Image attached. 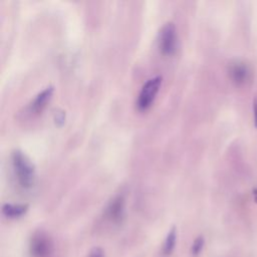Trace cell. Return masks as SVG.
Wrapping results in <instances>:
<instances>
[{"label": "cell", "mask_w": 257, "mask_h": 257, "mask_svg": "<svg viewBox=\"0 0 257 257\" xmlns=\"http://www.w3.org/2000/svg\"><path fill=\"white\" fill-rule=\"evenodd\" d=\"M11 164L17 183L23 189H30L35 184V167L20 150H14L11 154Z\"/></svg>", "instance_id": "6da1fadb"}, {"label": "cell", "mask_w": 257, "mask_h": 257, "mask_svg": "<svg viewBox=\"0 0 257 257\" xmlns=\"http://www.w3.org/2000/svg\"><path fill=\"white\" fill-rule=\"evenodd\" d=\"M58 249L53 237L46 231L39 229L32 233L29 244V257H58Z\"/></svg>", "instance_id": "7a4b0ae2"}, {"label": "cell", "mask_w": 257, "mask_h": 257, "mask_svg": "<svg viewBox=\"0 0 257 257\" xmlns=\"http://www.w3.org/2000/svg\"><path fill=\"white\" fill-rule=\"evenodd\" d=\"M162 84V76L156 75L151 77L143 85L137 100V106L140 110L148 109L154 102L157 93L159 92L160 86Z\"/></svg>", "instance_id": "3957f363"}, {"label": "cell", "mask_w": 257, "mask_h": 257, "mask_svg": "<svg viewBox=\"0 0 257 257\" xmlns=\"http://www.w3.org/2000/svg\"><path fill=\"white\" fill-rule=\"evenodd\" d=\"M125 217V198L122 194L114 196L104 209V219L112 225H120Z\"/></svg>", "instance_id": "277c9868"}, {"label": "cell", "mask_w": 257, "mask_h": 257, "mask_svg": "<svg viewBox=\"0 0 257 257\" xmlns=\"http://www.w3.org/2000/svg\"><path fill=\"white\" fill-rule=\"evenodd\" d=\"M177 45V30L174 22H166L159 33V47L163 54L170 55L175 52Z\"/></svg>", "instance_id": "5b68a950"}, {"label": "cell", "mask_w": 257, "mask_h": 257, "mask_svg": "<svg viewBox=\"0 0 257 257\" xmlns=\"http://www.w3.org/2000/svg\"><path fill=\"white\" fill-rule=\"evenodd\" d=\"M229 76L236 85L245 84L251 76V71L244 62L236 61L230 64L229 66Z\"/></svg>", "instance_id": "8992f818"}, {"label": "cell", "mask_w": 257, "mask_h": 257, "mask_svg": "<svg viewBox=\"0 0 257 257\" xmlns=\"http://www.w3.org/2000/svg\"><path fill=\"white\" fill-rule=\"evenodd\" d=\"M53 89L54 88L52 85H48L45 88H43L40 92H38L28 106L30 112H32V113L41 112L43 110V108L46 106L47 102L49 101V99L53 93Z\"/></svg>", "instance_id": "52a82bcc"}, {"label": "cell", "mask_w": 257, "mask_h": 257, "mask_svg": "<svg viewBox=\"0 0 257 257\" xmlns=\"http://www.w3.org/2000/svg\"><path fill=\"white\" fill-rule=\"evenodd\" d=\"M177 237H178V233H177V228L176 227H172L169 232L167 233L164 242L162 244V248H161V254L164 257H170L173 252L175 251L176 248V244H177Z\"/></svg>", "instance_id": "ba28073f"}, {"label": "cell", "mask_w": 257, "mask_h": 257, "mask_svg": "<svg viewBox=\"0 0 257 257\" xmlns=\"http://www.w3.org/2000/svg\"><path fill=\"white\" fill-rule=\"evenodd\" d=\"M28 211L27 204H11L5 203L2 206V214L9 219H17L22 217Z\"/></svg>", "instance_id": "9c48e42d"}, {"label": "cell", "mask_w": 257, "mask_h": 257, "mask_svg": "<svg viewBox=\"0 0 257 257\" xmlns=\"http://www.w3.org/2000/svg\"><path fill=\"white\" fill-rule=\"evenodd\" d=\"M205 244V240L203 236H198L192 243L191 248H190V253L193 257H197L201 254L203 247Z\"/></svg>", "instance_id": "30bf717a"}, {"label": "cell", "mask_w": 257, "mask_h": 257, "mask_svg": "<svg viewBox=\"0 0 257 257\" xmlns=\"http://www.w3.org/2000/svg\"><path fill=\"white\" fill-rule=\"evenodd\" d=\"M85 257H105V252L100 247H93L87 252Z\"/></svg>", "instance_id": "8fae6325"}, {"label": "cell", "mask_w": 257, "mask_h": 257, "mask_svg": "<svg viewBox=\"0 0 257 257\" xmlns=\"http://www.w3.org/2000/svg\"><path fill=\"white\" fill-rule=\"evenodd\" d=\"M253 118H254V125L257 128V96L253 100Z\"/></svg>", "instance_id": "7c38bea8"}, {"label": "cell", "mask_w": 257, "mask_h": 257, "mask_svg": "<svg viewBox=\"0 0 257 257\" xmlns=\"http://www.w3.org/2000/svg\"><path fill=\"white\" fill-rule=\"evenodd\" d=\"M55 120H56V122H58V121L63 122V120H64V113H63L62 111H61V112H57L56 117H55Z\"/></svg>", "instance_id": "4fadbf2b"}]
</instances>
